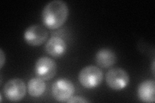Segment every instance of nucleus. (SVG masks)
<instances>
[{
  "mask_svg": "<svg viewBox=\"0 0 155 103\" xmlns=\"http://www.w3.org/2000/svg\"><path fill=\"white\" fill-rule=\"evenodd\" d=\"M69 7L62 0H52L43 8L41 19L44 25L49 29H57L64 24L69 16Z\"/></svg>",
  "mask_w": 155,
  "mask_h": 103,
  "instance_id": "f257e3e1",
  "label": "nucleus"
},
{
  "mask_svg": "<svg viewBox=\"0 0 155 103\" xmlns=\"http://www.w3.org/2000/svg\"><path fill=\"white\" fill-rule=\"evenodd\" d=\"M104 79L103 72L100 68L93 65H89L80 70L78 80L81 86L88 89L98 86Z\"/></svg>",
  "mask_w": 155,
  "mask_h": 103,
  "instance_id": "f03ea898",
  "label": "nucleus"
},
{
  "mask_svg": "<svg viewBox=\"0 0 155 103\" xmlns=\"http://www.w3.org/2000/svg\"><path fill=\"white\" fill-rule=\"evenodd\" d=\"M105 81L112 90H121L129 85L130 78L127 72L122 68H113L107 72Z\"/></svg>",
  "mask_w": 155,
  "mask_h": 103,
  "instance_id": "7ed1b4c3",
  "label": "nucleus"
},
{
  "mask_svg": "<svg viewBox=\"0 0 155 103\" xmlns=\"http://www.w3.org/2000/svg\"><path fill=\"white\" fill-rule=\"evenodd\" d=\"M26 85L24 81L19 78L8 81L4 85L3 92L8 101L18 102L22 100L26 94Z\"/></svg>",
  "mask_w": 155,
  "mask_h": 103,
  "instance_id": "20e7f679",
  "label": "nucleus"
},
{
  "mask_svg": "<svg viewBox=\"0 0 155 103\" xmlns=\"http://www.w3.org/2000/svg\"><path fill=\"white\" fill-rule=\"evenodd\" d=\"M74 92L73 83L65 78L56 81L52 86V95L58 102H67L72 97Z\"/></svg>",
  "mask_w": 155,
  "mask_h": 103,
  "instance_id": "39448f33",
  "label": "nucleus"
},
{
  "mask_svg": "<svg viewBox=\"0 0 155 103\" xmlns=\"http://www.w3.org/2000/svg\"><path fill=\"white\" fill-rule=\"evenodd\" d=\"M48 35V32L45 27L41 24H35L26 28L23 34V38L28 45L37 47L46 41Z\"/></svg>",
  "mask_w": 155,
  "mask_h": 103,
  "instance_id": "423d86ee",
  "label": "nucleus"
},
{
  "mask_svg": "<svg viewBox=\"0 0 155 103\" xmlns=\"http://www.w3.org/2000/svg\"><path fill=\"white\" fill-rule=\"evenodd\" d=\"M57 66L55 61L48 57H41L36 61L35 66L36 76L40 79L48 81L52 79L56 73Z\"/></svg>",
  "mask_w": 155,
  "mask_h": 103,
  "instance_id": "0eeeda50",
  "label": "nucleus"
},
{
  "mask_svg": "<svg viewBox=\"0 0 155 103\" xmlns=\"http://www.w3.org/2000/svg\"><path fill=\"white\" fill-rule=\"evenodd\" d=\"M139 99L146 103L155 101V82L154 80H145L139 85L137 90Z\"/></svg>",
  "mask_w": 155,
  "mask_h": 103,
  "instance_id": "6e6552de",
  "label": "nucleus"
},
{
  "mask_svg": "<svg viewBox=\"0 0 155 103\" xmlns=\"http://www.w3.org/2000/svg\"><path fill=\"white\" fill-rule=\"evenodd\" d=\"M67 48V44L62 38L52 37L47 42L45 50L48 55L54 57H60L65 54Z\"/></svg>",
  "mask_w": 155,
  "mask_h": 103,
  "instance_id": "1a4fd4ad",
  "label": "nucleus"
},
{
  "mask_svg": "<svg viewBox=\"0 0 155 103\" xmlns=\"http://www.w3.org/2000/svg\"><path fill=\"white\" fill-rule=\"evenodd\" d=\"M117 60L115 52L109 48H101L95 55L96 63L101 68H109L113 66Z\"/></svg>",
  "mask_w": 155,
  "mask_h": 103,
  "instance_id": "9d476101",
  "label": "nucleus"
},
{
  "mask_svg": "<svg viewBox=\"0 0 155 103\" xmlns=\"http://www.w3.org/2000/svg\"><path fill=\"white\" fill-rule=\"evenodd\" d=\"M27 89L29 95L33 97H39L43 94L46 89V84L39 77L32 78L28 82Z\"/></svg>",
  "mask_w": 155,
  "mask_h": 103,
  "instance_id": "9b49d317",
  "label": "nucleus"
},
{
  "mask_svg": "<svg viewBox=\"0 0 155 103\" xmlns=\"http://www.w3.org/2000/svg\"><path fill=\"white\" fill-rule=\"evenodd\" d=\"M89 101L88 100L85 99L84 97H82L80 96H74V97H71L70 99L68 100L66 102L68 103H71V102H80V103H87L89 102Z\"/></svg>",
  "mask_w": 155,
  "mask_h": 103,
  "instance_id": "f8f14e48",
  "label": "nucleus"
},
{
  "mask_svg": "<svg viewBox=\"0 0 155 103\" xmlns=\"http://www.w3.org/2000/svg\"><path fill=\"white\" fill-rule=\"evenodd\" d=\"M5 62V54L2 49L0 50V68H2Z\"/></svg>",
  "mask_w": 155,
  "mask_h": 103,
  "instance_id": "ddd939ff",
  "label": "nucleus"
}]
</instances>
